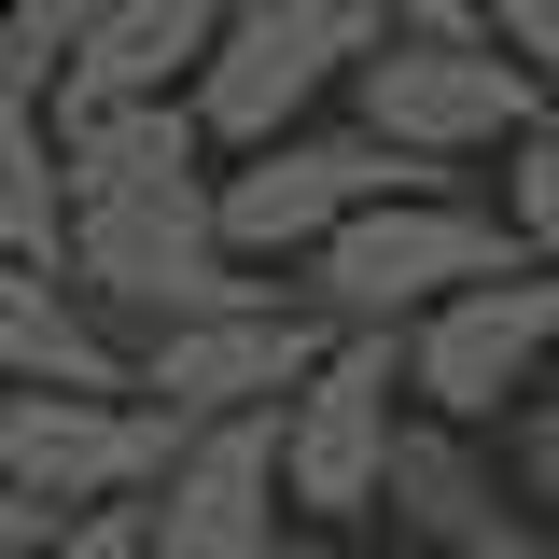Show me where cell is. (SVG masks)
<instances>
[{"instance_id":"6da1fadb","label":"cell","mask_w":559,"mask_h":559,"mask_svg":"<svg viewBox=\"0 0 559 559\" xmlns=\"http://www.w3.org/2000/svg\"><path fill=\"white\" fill-rule=\"evenodd\" d=\"M378 197H462V168H419V154H392L364 127H280L238 168H210V224H224L238 266H308L349 210H378Z\"/></svg>"},{"instance_id":"7a4b0ae2","label":"cell","mask_w":559,"mask_h":559,"mask_svg":"<svg viewBox=\"0 0 559 559\" xmlns=\"http://www.w3.org/2000/svg\"><path fill=\"white\" fill-rule=\"evenodd\" d=\"M546 112V84L503 57L489 28H378L364 57H349V127L392 140V154H419V168H476V154H503V140Z\"/></svg>"},{"instance_id":"3957f363","label":"cell","mask_w":559,"mask_h":559,"mask_svg":"<svg viewBox=\"0 0 559 559\" xmlns=\"http://www.w3.org/2000/svg\"><path fill=\"white\" fill-rule=\"evenodd\" d=\"M364 43H378V14H364V0H224V14H210L197 84H182V112H197L210 154H252V140L308 127V112L349 84Z\"/></svg>"},{"instance_id":"277c9868","label":"cell","mask_w":559,"mask_h":559,"mask_svg":"<svg viewBox=\"0 0 559 559\" xmlns=\"http://www.w3.org/2000/svg\"><path fill=\"white\" fill-rule=\"evenodd\" d=\"M518 266V238H503V210L489 197H378L349 210L336 238L308 252V308L322 322H349V336H392V322H419L433 294H462V280H503Z\"/></svg>"},{"instance_id":"5b68a950","label":"cell","mask_w":559,"mask_h":559,"mask_svg":"<svg viewBox=\"0 0 559 559\" xmlns=\"http://www.w3.org/2000/svg\"><path fill=\"white\" fill-rule=\"evenodd\" d=\"M392 364H406V406L419 419H462V433H503L559 378V280L546 266H503L433 294L419 322H392Z\"/></svg>"},{"instance_id":"8992f818","label":"cell","mask_w":559,"mask_h":559,"mask_svg":"<svg viewBox=\"0 0 559 559\" xmlns=\"http://www.w3.org/2000/svg\"><path fill=\"white\" fill-rule=\"evenodd\" d=\"M392 419H406V364L392 336H322V364L266 406V448H280V503L308 532H364L378 518V462H392Z\"/></svg>"},{"instance_id":"52a82bcc","label":"cell","mask_w":559,"mask_h":559,"mask_svg":"<svg viewBox=\"0 0 559 559\" xmlns=\"http://www.w3.org/2000/svg\"><path fill=\"white\" fill-rule=\"evenodd\" d=\"M182 419L154 392H0V476L28 489L43 518H84V503H140L168 476Z\"/></svg>"},{"instance_id":"ba28073f","label":"cell","mask_w":559,"mask_h":559,"mask_svg":"<svg viewBox=\"0 0 559 559\" xmlns=\"http://www.w3.org/2000/svg\"><path fill=\"white\" fill-rule=\"evenodd\" d=\"M378 503H392V532L433 559H559V532L518 503V476H503V448L489 433H462V419H392V462H378Z\"/></svg>"},{"instance_id":"9c48e42d","label":"cell","mask_w":559,"mask_h":559,"mask_svg":"<svg viewBox=\"0 0 559 559\" xmlns=\"http://www.w3.org/2000/svg\"><path fill=\"white\" fill-rule=\"evenodd\" d=\"M280 448H266V406L252 419H182L168 476L140 489V546L154 559H280Z\"/></svg>"},{"instance_id":"30bf717a","label":"cell","mask_w":559,"mask_h":559,"mask_svg":"<svg viewBox=\"0 0 559 559\" xmlns=\"http://www.w3.org/2000/svg\"><path fill=\"white\" fill-rule=\"evenodd\" d=\"M322 308L308 294H266V308H224V322H168V336H140V392L168 419H252L280 406L308 364H322Z\"/></svg>"},{"instance_id":"8fae6325","label":"cell","mask_w":559,"mask_h":559,"mask_svg":"<svg viewBox=\"0 0 559 559\" xmlns=\"http://www.w3.org/2000/svg\"><path fill=\"white\" fill-rule=\"evenodd\" d=\"M210 14L224 0H98L70 28L57 84H43V127H84V112H140V98H182L210 57Z\"/></svg>"},{"instance_id":"7c38bea8","label":"cell","mask_w":559,"mask_h":559,"mask_svg":"<svg viewBox=\"0 0 559 559\" xmlns=\"http://www.w3.org/2000/svg\"><path fill=\"white\" fill-rule=\"evenodd\" d=\"M0 392H140V349L84 308L70 266H0Z\"/></svg>"},{"instance_id":"4fadbf2b","label":"cell","mask_w":559,"mask_h":559,"mask_svg":"<svg viewBox=\"0 0 559 559\" xmlns=\"http://www.w3.org/2000/svg\"><path fill=\"white\" fill-rule=\"evenodd\" d=\"M210 140L182 98H140V112H84L57 127V197H140V182H197Z\"/></svg>"},{"instance_id":"5bb4252c","label":"cell","mask_w":559,"mask_h":559,"mask_svg":"<svg viewBox=\"0 0 559 559\" xmlns=\"http://www.w3.org/2000/svg\"><path fill=\"white\" fill-rule=\"evenodd\" d=\"M57 127H43V98L28 84H0V266H57Z\"/></svg>"},{"instance_id":"9a60e30c","label":"cell","mask_w":559,"mask_h":559,"mask_svg":"<svg viewBox=\"0 0 559 559\" xmlns=\"http://www.w3.org/2000/svg\"><path fill=\"white\" fill-rule=\"evenodd\" d=\"M489 168H503V238H518V266H546L559 280V112H532V127L503 140V154H489Z\"/></svg>"},{"instance_id":"2e32d148","label":"cell","mask_w":559,"mask_h":559,"mask_svg":"<svg viewBox=\"0 0 559 559\" xmlns=\"http://www.w3.org/2000/svg\"><path fill=\"white\" fill-rule=\"evenodd\" d=\"M489 448H503V476H518V503H532V518L559 532V392H532V406L503 419Z\"/></svg>"},{"instance_id":"e0dca14e","label":"cell","mask_w":559,"mask_h":559,"mask_svg":"<svg viewBox=\"0 0 559 559\" xmlns=\"http://www.w3.org/2000/svg\"><path fill=\"white\" fill-rule=\"evenodd\" d=\"M476 28L532 70V84H546V112H559V0H476Z\"/></svg>"},{"instance_id":"ac0fdd59","label":"cell","mask_w":559,"mask_h":559,"mask_svg":"<svg viewBox=\"0 0 559 559\" xmlns=\"http://www.w3.org/2000/svg\"><path fill=\"white\" fill-rule=\"evenodd\" d=\"M28 559H154V546H140V503H84V518H57Z\"/></svg>"},{"instance_id":"d6986e66","label":"cell","mask_w":559,"mask_h":559,"mask_svg":"<svg viewBox=\"0 0 559 559\" xmlns=\"http://www.w3.org/2000/svg\"><path fill=\"white\" fill-rule=\"evenodd\" d=\"M364 14H378V28H433V43L476 28V0H364Z\"/></svg>"},{"instance_id":"ffe728a7","label":"cell","mask_w":559,"mask_h":559,"mask_svg":"<svg viewBox=\"0 0 559 559\" xmlns=\"http://www.w3.org/2000/svg\"><path fill=\"white\" fill-rule=\"evenodd\" d=\"M43 532H57V518H43V503H28V489L0 476V559H28V546H43Z\"/></svg>"},{"instance_id":"44dd1931","label":"cell","mask_w":559,"mask_h":559,"mask_svg":"<svg viewBox=\"0 0 559 559\" xmlns=\"http://www.w3.org/2000/svg\"><path fill=\"white\" fill-rule=\"evenodd\" d=\"M280 559H364L349 532H280Z\"/></svg>"},{"instance_id":"7402d4cb","label":"cell","mask_w":559,"mask_h":559,"mask_svg":"<svg viewBox=\"0 0 559 559\" xmlns=\"http://www.w3.org/2000/svg\"><path fill=\"white\" fill-rule=\"evenodd\" d=\"M0 14H14V0H0Z\"/></svg>"}]
</instances>
